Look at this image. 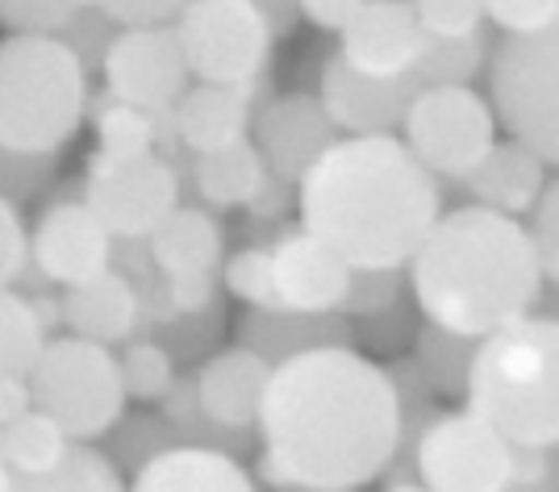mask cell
Here are the masks:
<instances>
[{
    "mask_svg": "<svg viewBox=\"0 0 559 492\" xmlns=\"http://www.w3.org/2000/svg\"><path fill=\"white\" fill-rule=\"evenodd\" d=\"M485 17L510 38H526L559 22V0H485Z\"/></svg>",
    "mask_w": 559,
    "mask_h": 492,
    "instance_id": "836d02e7",
    "label": "cell"
},
{
    "mask_svg": "<svg viewBox=\"0 0 559 492\" xmlns=\"http://www.w3.org/2000/svg\"><path fill=\"white\" fill-rule=\"evenodd\" d=\"M226 288L242 305L251 309H280L276 301V272H272V251L263 247H247L226 263Z\"/></svg>",
    "mask_w": 559,
    "mask_h": 492,
    "instance_id": "4dcf8cb0",
    "label": "cell"
},
{
    "mask_svg": "<svg viewBox=\"0 0 559 492\" xmlns=\"http://www.w3.org/2000/svg\"><path fill=\"white\" fill-rule=\"evenodd\" d=\"M34 409V393H29V380H0V430H9L13 422H22L25 413Z\"/></svg>",
    "mask_w": 559,
    "mask_h": 492,
    "instance_id": "b9f144b4",
    "label": "cell"
},
{
    "mask_svg": "<svg viewBox=\"0 0 559 492\" xmlns=\"http://www.w3.org/2000/svg\"><path fill=\"white\" fill-rule=\"evenodd\" d=\"M0 22L17 34H50L71 22L68 0H0Z\"/></svg>",
    "mask_w": 559,
    "mask_h": 492,
    "instance_id": "d590c367",
    "label": "cell"
},
{
    "mask_svg": "<svg viewBox=\"0 0 559 492\" xmlns=\"http://www.w3.org/2000/svg\"><path fill=\"white\" fill-rule=\"evenodd\" d=\"M489 100L510 139L559 167V22L492 50Z\"/></svg>",
    "mask_w": 559,
    "mask_h": 492,
    "instance_id": "52a82bcc",
    "label": "cell"
},
{
    "mask_svg": "<svg viewBox=\"0 0 559 492\" xmlns=\"http://www.w3.org/2000/svg\"><path fill=\"white\" fill-rule=\"evenodd\" d=\"M176 201H180V180L159 155H146L134 164H114L100 151L93 155L84 205L105 221V230L114 238L146 242L180 209Z\"/></svg>",
    "mask_w": 559,
    "mask_h": 492,
    "instance_id": "8fae6325",
    "label": "cell"
},
{
    "mask_svg": "<svg viewBox=\"0 0 559 492\" xmlns=\"http://www.w3.org/2000/svg\"><path fill=\"white\" fill-rule=\"evenodd\" d=\"M259 155L280 184H301L309 167L338 142V125L326 113L322 96H276L255 121Z\"/></svg>",
    "mask_w": 559,
    "mask_h": 492,
    "instance_id": "9a60e30c",
    "label": "cell"
},
{
    "mask_svg": "<svg viewBox=\"0 0 559 492\" xmlns=\"http://www.w3.org/2000/svg\"><path fill=\"white\" fill-rule=\"evenodd\" d=\"M396 288H401V272H355L343 313H384L396 305Z\"/></svg>",
    "mask_w": 559,
    "mask_h": 492,
    "instance_id": "f35d334b",
    "label": "cell"
},
{
    "mask_svg": "<svg viewBox=\"0 0 559 492\" xmlns=\"http://www.w3.org/2000/svg\"><path fill=\"white\" fill-rule=\"evenodd\" d=\"M531 235H535L538 259H543V276H547V284L559 292V176L547 184L543 201H538Z\"/></svg>",
    "mask_w": 559,
    "mask_h": 492,
    "instance_id": "e575fe53",
    "label": "cell"
},
{
    "mask_svg": "<svg viewBox=\"0 0 559 492\" xmlns=\"http://www.w3.org/2000/svg\"><path fill=\"white\" fill-rule=\"evenodd\" d=\"M476 347L480 343H472V338L426 326L418 334V368L426 375V384L435 393H467V372H472Z\"/></svg>",
    "mask_w": 559,
    "mask_h": 492,
    "instance_id": "f546056e",
    "label": "cell"
},
{
    "mask_svg": "<svg viewBox=\"0 0 559 492\" xmlns=\"http://www.w3.org/2000/svg\"><path fill=\"white\" fill-rule=\"evenodd\" d=\"M13 492H126L114 464L93 446H71V455L55 471L17 476Z\"/></svg>",
    "mask_w": 559,
    "mask_h": 492,
    "instance_id": "f1b7e54d",
    "label": "cell"
},
{
    "mask_svg": "<svg viewBox=\"0 0 559 492\" xmlns=\"http://www.w3.org/2000/svg\"><path fill=\"white\" fill-rule=\"evenodd\" d=\"M192 0H105V17L126 29H151V25H167L171 17H185Z\"/></svg>",
    "mask_w": 559,
    "mask_h": 492,
    "instance_id": "8d00e7d4",
    "label": "cell"
},
{
    "mask_svg": "<svg viewBox=\"0 0 559 492\" xmlns=\"http://www.w3.org/2000/svg\"><path fill=\"white\" fill-rule=\"evenodd\" d=\"M114 242L117 238L105 230V221L96 217L84 201H68L43 213V221L34 226L29 251L38 272L55 284H84L96 280L105 272H114Z\"/></svg>",
    "mask_w": 559,
    "mask_h": 492,
    "instance_id": "2e32d148",
    "label": "cell"
},
{
    "mask_svg": "<svg viewBox=\"0 0 559 492\" xmlns=\"http://www.w3.org/2000/svg\"><path fill=\"white\" fill-rule=\"evenodd\" d=\"M435 38L421 29L414 0H368L359 17L343 29V50L338 59L364 80L396 84L409 80L430 55Z\"/></svg>",
    "mask_w": 559,
    "mask_h": 492,
    "instance_id": "4fadbf2b",
    "label": "cell"
},
{
    "mask_svg": "<svg viewBox=\"0 0 559 492\" xmlns=\"http://www.w3.org/2000/svg\"><path fill=\"white\" fill-rule=\"evenodd\" d=\"M251 84L247 88H230V84H197L185 100L176 105V125L185 146L197 155H213L247 142V125H251Z\"/></svg>",
    "mask_w": 559,
    "mask_h": 492,
    "instance_id": "7402d4cb",
    "label": "cell"
},
{
    "mask_svg": "<svg viewBox=\"0 0 559 492\" xmlns=\"http://www.w3.org/2000/svg\"><path fill=\"white\" fill-rule=\"evenodd\" d=\"M13 484H17V471L9 464H0V492H13Z\"/></svg>",
    "mask_w": 559,
    "mask_h": 492,
    "instance_id": "ee69618b",
    "label": "cell"
},
{
    "mask_svg": "<svg viewBox=\"0 0 559 492\" xmlns=\"http://www.w3.org/2000/svg\"><path fill=\"white\" fill-rule=\"evenodd\" d=\"M47 351V329L34 317V305L13 288L0 292V380H29Z\"/></svg>",
    "mask_w": 559,
    "mask_h": 492,
    "instance_id": "4316f807",
    "label": "cell"
},
{
    "mask_svg": "<svg viewBox=\"0 0 559 492\" xmlns=\"http://www.w3.org/2000/svg\"><path fill=\"white\" fill-rule=\"evenodd\" d=\"M4 455L17 476H43L55 471L71 455V434L43 409H29L22 422L4 430Z\"/></svg>",
    "mask_w": 559,
    "mask_h": 492,
    "instance_id": "484cf974",
    "label": "cell"
},
{
    "mask_svg": "<svg viewBox=\"0 0 559 492\" xmlns=\"http://www.w3.org/2000/svg\"><path fill=\"white\" fill-rule=\"evenodd\" d=\"M421 29L435 43H467L480 38L485 22V0H414Z\"/></svg>",
    "mask_w": 559,
    "mask_h": 492,
    "instance_id": "d6a6232c",
    "label": "cell"
},
{
    "mask_svg": "<svg viewBox=\"0 0 559 492\" xmlns=\"http://www.w3.org/2000/svg\"><path fill=\"white\" fill-rule=\"evenodd\" d=\"M121 384H126V397L134 400H159L176 388V372H171V359L164 347L155 343H134L130 351L121 355Z\"/></svg>",
    "mask_w": 559,
    "mask_h": 492,
    "instance_id": "1f68e13d",
    "label": "cell"
},
{
    "mask_svg": "<svg viewBox=\"0 0 559 492\" xmlns=\"http://www.w3.org/2000/svg\"><path fill=\"white\" fill-rule=\"evenodd\" d=\"M409 284L430 326L485 343L531 317L543 297V259L531 226L485 205L439 217L409 263Z\"/></svg>",
    "mask_w": 559,
    "mask_h": 492,
    "instance_id": "3957f363",
    "label": "cell"
},
{
    "mask_svg": "<svg viewBox=\"0 0 559 492\" xmlns=\"http://www.w3.org/2000/svg\"><path fill=\"white\" fill-rule=\"evenodd\" d=\"M29 305H34V317L43 322V329L63 322V301H55V297H29Z\"/></svg>",
    "mask_w": 559,
    "mask_h": 492,
    "instance_id": "7bdbcfd3",
    "label": "cell"
},
{
    "mask_svg": "<svg viewBox=\"0 0 559 492\" xmlns=\"http://www.w3.org/2000/svg\"><path fill=\"white\" fill-rule=\"evenodd\" d=\"M126 492H255V484L226 451L167 446L142 464Z\"/></svg>",
    "mask_w": 559,
    "mask_h": 492,
    "instance_id": "d6986e66",
    "label": "cell"
},
{
    "mask_svg": "<svg viewBox=\"0 0 559 492\" xmlns=\"http://www.w3.org/2000/svg\"><path fill=\"white\" fill-rule=\"evenodd\" d=\"M88 109L84 59L50 34L0 43V151L50 155L75 134Z\"/></svg>",
    "mask_w": 559,
    "mask_h": 492,
    "instance_id": "5b68a950",
    "label": "cell"
},
{
    "mask_svg": "<svg viewBox=\"0 0 559 492\" xmlns=\"http://www.w3.org/2000/svg\"><path fill=\"white\" fill-rule=\"evenodd\" d=\"M71 9H105V0H68Z\"/></svg>",
    "mask_w": 559,
    "mask_h": 492,
    "instance_id": "f6af8a7d",
    "label": "cell"
},
{
    "mask_svg": "<svg viewBox=\"0 0 559 492\" xmlns=\"http://www.w3.org/2000/svg\"><path fill=\"white\" fill-rule=\"evenodd\" d=\"M556 451L513 446L480 413L451 409L426 425L414 455V476L430 492H518L547 468Z\"/></svg>",
    "mask_w": 559,
    "mask_h": 492,
    "instance_id": "8992f818",
    "label": "cell"
},
{
    "mask_svg": "<svg viewBox=\"0 0 559 492\" xmlns=\"http://www.w3.org/2000/svg\"><path fill=\"white\" fill-rule=\"evenodd\" d=\"M0 464H9V455H4V430H0Z\"/></svg>",
    "mask_w": 559,
    "mask_h": 492,
    "instance_id": "7dc6e473",
    "label": "cell"
},
{
    "mask_svg": "<svg viewBox=\"0 0 559 492\" xmlns=\"http://www.w3.org/2000/svg\"><path fill=\"white\" fill-rule=\"evenodd\" d=\"M272 272H276V301L284 313L326 317L347 309L355 267L309 230H288L280 238L272 247Z\"/></svg>",
    "mask_w": 559,
    "mask_h": 492,
    "instance_id": "5bb4252c",
    "label": "cell"
},
{
    "mask_svg": "<svg viewBox=\"0 0 559 492\" xmlns=\"http://www.w3.org/2000/svg\"><path fill=\"white\" fill-rule=\"evenodd\" d=\"M63 326L75 338L88 343H121L130 338V329L139 326V292L121 272H105L96 280L71 284L63 292Z\"/></svg>",
    "mask_w": 559,
    "mask_h": 492,
    "instance_id": "44dd1931",
    "label": "cell"
},
{
    "mask_svg": "<svg viewBox=\"0 0 559 492\" xmlns=\"http://www.w3.org/2000/svg\"><path fill=\"white\" fill-rule=\"evenodd\" d=\"M100 63H105L109 96L146 113H167L176 100H185V84L192 75L180 34L167 25L121 29Z\"/></svg>",
    "mask_w": 559,
    "mask_h": 492,
    "instance_id": "7c38bea8",
    "label": "cell"
},
{
    "mask_svg": "<svg viewBox=\"0 0 559 492\" xmlns=\"http://www.w3.org/2000/svg\"><path fill=\"white\" fill-rule=\"evenodd\" d=\"M25 255H29V238L22 230V217L13 209V201L0 196V292L17 284V276L25 272Z\"/></svg>",
    "mask_w": 559,
    "mask_h": 492,
    "instance_id": "74e56055",
    "label": "cell"
},
{
    "mask_svg": "<svg viewBox=\"0 0 559 492\" xmlns=\"http://www.w3.org/2000/svg\"><path fill=\"white\" fill-rule=\"evenodd\" d=\"M267 180H272V171H267V159L259 155L255 142H238V146L197 159V192L213 209H234V205L251 209L263 196Z\"/></svg>",
    "mask_w": 559,
    "mask_h": 492,
    "instance_id": "d4e9b609",
    "label": "cell"
},
{
    "mask_svg": "<svg viewBox=\"0 0 559 492\" xmlns=\"http://www.w3.org/2000/svg\"><path fill=\"white\" fill-rule=\"evenodd\" d=\"M405 146L426 171L464 184L497 146V113L492 100L467 84H439L418 93L405 113Z\"/></svg>",
    "mask_w": 559,
    "mask_h": 492,
    "instance_id": "30bf717a",
    "label": "cell"
},
{
    "mask_svg": "<svg viewBox=\"0 0 559 492\" xmlns=\"http://www.w3.org/2000/svg\"><path fill=\"white\" fill-rule=\"evenodd\" d=\"M272 17L255 0H192L176 25L188 71L201 84H255L272 55Z\"/></svg>",
    "mask_w": 559,
    "mask_h": 492,
    "instance_id": "9c48e42d",
    "label": "cell"
},
{
    "mask_svg": "<svg viewBox=\"0 0 559 492\" xmlns=\"http://www.w3.org/2000/svg\"><path fill=\"white\" fill-rule=\"evenodd\" d=\"M464 400L513 446L559 451V317H526L485 338Z\"/></svg>",
    "mask_w": 559,
    "mask_h": 492,
    "instance_id": "277c9868",
    "label": "cell"
},
{
    "mask_svg": "<svg viewBox=\"0 0 559 492\" xmlns=\"http://www.w3.org/2000/svg\"><path fill=\"white\" fill-rule=\"evenodd\" d=\"M151 259L167 280L213 276L222 259V226L205 209H176L151 235Z\"/></svg>",
    "mask_w": 559,
    "mask_h": 492,
    "instance_id": "603a6c76",
    "label": "cell"
},
{
    "mask_svg": "<svg viewBox=\"0 0 559 492\" xmlns=\"http://www.w3.org/2000/svg\"><path fill=\"white\" fill-rule=\"evenodd\" d=\"M259 471L284 492H359L396 464L405 409L393 372L350 347L276 363L259 413Z\"/></svg>",
    "mask_w": 559,
    "mask_h": 492,
    "instance_id": "6da1fadb",
    "label": "cell"
},
{
    "mask_svg": "<svg viewBox=\"0 0 559 492\" xmlns=\"http://www.w3.org/2000/svg\"><path fill=\"white\" fill-rule=\"evenodd\" d=\"M364 4L368 0H297L305 22H313L318 29H338V34L359 17Z\"/></svg>",
    "mask_w": 559,
    "mask_h": 492,
    "instance_id": "ab89813d",
    "label": "cell"
},
{
    "mask_svg": "<svg viewBox=\"0 0 559 492\" xmlns=\"http://www.w3.org/2000/svg\"><path fill=\"white\" fill-rule=\"evenodd\" d=\"M464 188L476 196V205L506 217H522V213H535L547 192V164L518 139L497 142L489 159L464 180Z\"/></svg>",
    "mask_w": 559,
    "mask_h": 492,
    "instance_id": "ffe728a7",
    "label": "cell"
},
{
    "mask_svg": "<svg viewBox=\"0 0 559 492\" xmlns=\"http://www.w3.org/2000/svg\"><path fill=\"white\" fill-rule=\"evenodd\" d=\"M426 75L421 68L409 80L396 84H380V80H364L359 71H350L338 55L322 71V105L334 118L338 130H347L350 139L359 134H393L396 125H405L409 105L418 100V93H426Z\"/></svg>",
    "mask_w": 559,
    "mask_h": 492,
    "instance_id": "e0dca14e",
    "label": "cell"
},
{
    "mask_svg": "<svg viewBox=\"0 0 559 492\" xmlns=\"http://www.w3.org/2000/svg\"><path fill=\"white\" fill-rule=\"evenodd\" d=\"M276 363L263 359L251 347H234V351L213 355L210 363L197 372V400L201 413L222 430H247L259 422L267 384H272Z\"/></svg>",
    "mask_w": 559,
    "mask_h": 492,
    "instance_id": "ac0fdd59",
    "label": "cell"
},
{
    "mask_svg": "<svg viewBox=\"0 0 559 492\" xmlns=\"http://www.w3.org/2000/svg\"><path fill=\"white\" fill-rule=\"evenodd\" d=\"M384 492H430V489H421V484H389Z\"/></svg>",
    "mask_w": 559,
    "mask_h": 492,
    "instance_id": "bcb514c9",
    "label": "cell"
},
{
    "mask_svg": "<svg viewBox=\"0 0 559 492\" xmlns=\"http://www.w3.org/2000/svg\"><path fill=\"white\" fill-rule=\"evenodd\" d=\"M347 326L326 313V317H305V313H284V309H255L242 322V347L259 351L272 363H284L301 351L318 347H347Z\"/></svg>",
    "mask_w": 559,
    "mask_h": 492,
    "instance_id": "cb8c5ba5",
    "label": "cell"
},
{
    "mask_svg": "<svg viewBox=\"0 0 559 492\" xmlns=\"http://www.w3.org/2000/svg\"><path fill=\"white\" fill-rule=\"evenodd\" d=\"M96 139H100V155H105V159H114V164H134V159L155 155L159 121H155V113H146V109L109 100V105L96 113Z\"/></svg>",
    "mask_w": 559,
    "mask_h": 492,
    "instance_id": "83f0119b",
    "label": "cell"
},
{
    "mask_svg": "<svg viewBox=\"0 0 559 492\" xmlns=\"http://www.w3.org/2000/svg\"><path fill=\"white\" fill-rule=\"evenodd\" d=\"M167 305L180 313H201L213 305V276H188V280H167Z\"/></svg>",
    "mask_w": 559,
    "mask_h": 492,
    "instance_id": "60d3db41",
    "label": "cell"
},
{
    "mask_svg": "<svg viewBox=\"0 0 559 492\" xmlns=\"http://www.w3.org/2000/svg\"><path fill=\"white\" fill-rule=\"evenodd\" d=\"M301 230L355 272H401L443 217L435 171L393 134L338 139L297 184Z\"/></svg>",
    "mask_w": 559,
    "mask_h": 492,
    "instance_id": "7a4b0ae2",
    "label": "cell"
},
{
    "mask_svg": "<svg viewBox=\"0 0 559 492\" xmlns=\"http://www.w3.org/2000/svg\"><path fill=\"white\" fill-rule=\"evenodd\" d=\"M34 409L50 413L71 439H96L126 409L121 359L88 338H50L38 368L29 372Z\"/></svg>",
    "mask_w": 559,
    "mask_h": 492,
    "instance_id": "ba28073f",
    "label": "cell"
}]
</instances>
